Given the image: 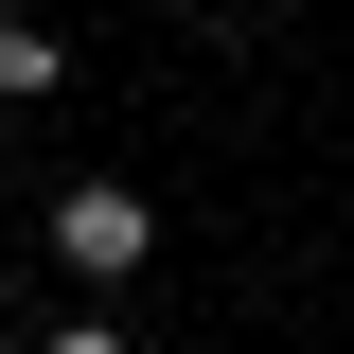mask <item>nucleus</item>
<instances>
[{"label":"nucleus","mask_w":354,"mask_h":354,"mask_svg":"<svg viewBox=\"0 0 354 354\" xmlns=\"http://www.w3.org/2000/svg\"><path fill=\"white\" fill-rule=\"evenodd\" d=\"M36 248H53V266H88V283H124V266L160 248V195H124V177H71V195L36 213Z\"/></svg>","instance_id":"nucleus-1"},{"label":"nucleus","mask_w":354,"mask_h":354,"mask_svg":"<svg viewBox=\"0 0 354 354\" xmlns=\"http://www.w3.org/2000/svg\"><path fill=\"white\" fill-rule=\"evenodd\" d=\"M53 71H71V53H53L36 18H0V106H53Z\"/></svg>","instance_id":"nucleus-2"},{"label":"nucleus","mask_w":354,"mask_h":354,"mask_svg":"<svg viewBox=\"0 0 354 354\" xmlns=\"http://www.w3.org/2000/svg\"><path fill=\"white\" fill-rule=\"evenodd\" d=\"M36 354H142V337H124V319H71V337H36Z\"/></svg>","instance_id":"nucleus-3"},{"label":"nucleus","mask_w":354,"mask_h":354,"mask_svg":"<svg viewBox=\"0 0 354 354\" xmlns=\"http://www.w3.org/2000/svg\"><path fill=\"white\" fill-rule=\"evenodd\" d=\"M0 301H18V248H0Z\"/></svg>","instance_id":"nucleus-4"},{"label":"nucleus","mask_w":354,"mask_h":354,"mask_svg":"<svg viewBox=\"0 0 354 354\" xmlns=\"http://www.w3.org/2000/svg\"><path fill=\"white\" fill-rule=\"evenodd\" d=\"M230 18H283V0H230Z\"/></svg>","instance_id":"nucleus-5"},{"label":"nucleus","mask_w":354,"mask_h":354,"mask_svg":"<svg viewBox=\"0 0 354 354\" xmlns=\"http://www.w3.org/2000/svg\"><path fill=\"white\" fill-rule=\"evenodd\" d=\"M0 18H36V0H0Z\"/></svg>","instance_id":"nucleus-6"}]
</instances>
